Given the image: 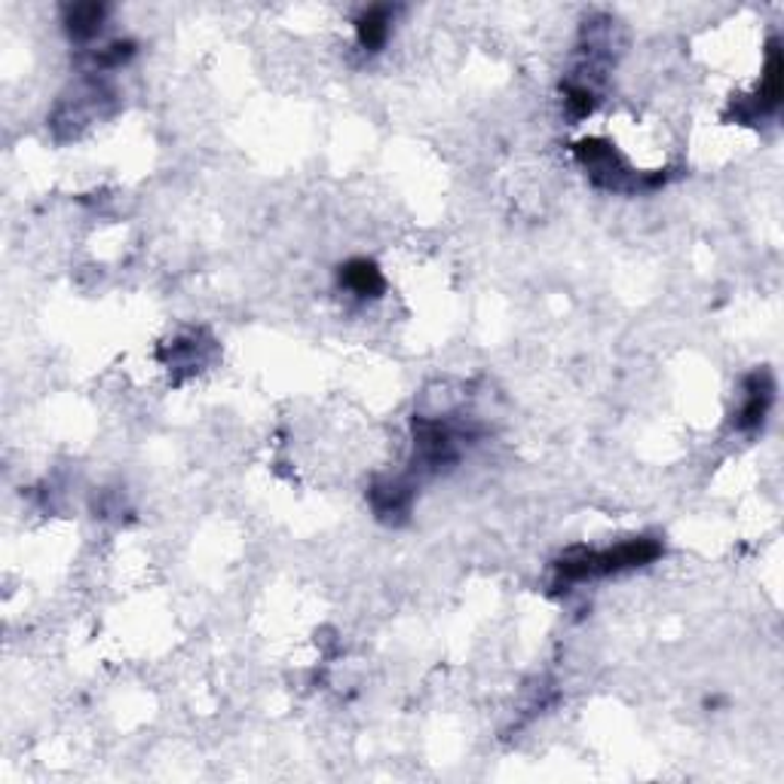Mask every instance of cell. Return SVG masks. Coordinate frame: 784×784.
<instances>
[{"label":"cell","instance_id":"6da1fadb","mask_svg":"<svg viewBox=\"0 0 784 784\" xmlns=\"http://www.w3.org/2000/svg\"><path fill=\"white\" fill-rule=\"evenodd\" d=\"M659 554V546L650 539H634V542H622L616 549H604V552H576L567 561H561V573L567 580H592V576H610L619 570L641 567L646 561H653Z\"/></svg>","mask_w":784,"mask_h":784},{"label":"cell","instance_id":"7a4b0ae2","mask_svg":"<svg viewBox=\"0 0 784 784\" xmlns=\"http://www.w3.org/2000/svg\"><path fill=\"white\" fill-rule=\"evenodd\" d=\"M359 37H362V47H368V49H377L381 44H384V37H386L384 10H371L368 16L362 19V25H359Z\"/></svg>","mask_w":784,"mask_h":784}]
</instances>
